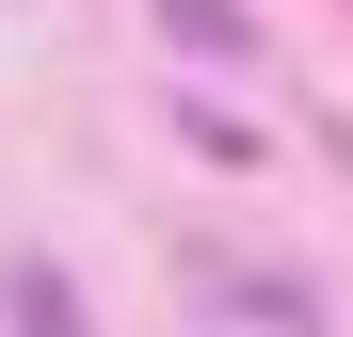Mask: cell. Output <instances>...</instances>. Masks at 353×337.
<instances>
[{"instance_id": "7a4b0ae2", "label": "cell", "mask_w": 353, "mask_h": 337, "mask_svg": "<svg viewBox=\"0 0 353 337\" xmlns=\"http://www.w3.org/2000/svg\"><path fill=\"white\" fill-rule=\"evenodd\" d=\"M161 17L193 32V48H225V65H241V48H257V17H241V0H161Z\"/></svg>"}, {"instance_id": "6da1fadb", "label": "cell", "mask_w": 353, "mask_h": 337, "mask_svg": "<svg viewBox=\"0 0 353 337\" xmlns=\"http://www.w3.org/2000/svg\"><path fill=\"white\" fill-rule=\"evenodd\" d=\"M0 321H17V337H81V289L48 257H17V273H0Z\"/></svg>"}]
</instances>
